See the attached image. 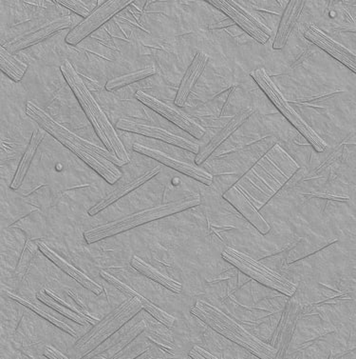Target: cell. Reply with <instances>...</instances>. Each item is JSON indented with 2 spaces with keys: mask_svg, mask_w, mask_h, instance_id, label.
I'll use <instances>...</instances> for the list:
<instances>
[{
  "mask_svg": "<svg viewBox=\"0 0 356 359\" xmlns=\"http://www.w3.org/2000/svg\"><path fill=\"white\" fill-rule=\"evenodd\" d=\"M26 114L37 124L41 125L42 129L70 149L111 184H114L122 177V172L116 165L122 166L124 163L111 151L103 150L99 146L94 145V143L74 134L68 128L52 118L47 111L33 101H28Z\"/></svg>",
  "mask_w": 356,
  "mask_h": 359,
  "instance_id": "1",
  "label": "cell"
},
{
  "mask_svg": "<svg viewBox=\"0 0 356 359\" xmlns=\"http://www.w3.org/2000/svg\"><path fill=\"white\" fill-rule=\"evenodd\" d=\"M64 78L66 79L69 85L76 95L77 100L83 108L90 121L94 125L98 137L103 141L104 144L107 147L117 158L120 159L124 164L129 163V158L127 151L120 138L114 129L113 124L108 121V116L104 113L103 109L98 104L94 95L87 89L83 79L74 69L70 61L65 60L61 65Z\"/></svg>",
  "mask_w": 356,
  "mask_h": 359,
  "instance_id": "2",
  "label": "cell"
},
{
  "mask_svg": "<svg viewBox=\"0 0 356 359\" xmlns=\"http://www.w3.org/2000/svg\"><path fill=\"white\" fill-rule=\"evenodd\" d=\"M191 313L194 316H198L215 331L222 334L231 341L238 343L241 347L253 353L257 358H276V350L273 349L272 346L262 342V340L253 336L251 332H247L245 328L236 323L232 318L214 306L199 300L191 309Z\"/></svg>",
  "mask_w": 356,
  "mask_h": 359,
  "instance_id": "3",
  "label": "cell"
},
{
  "mask_svg": "<svg viewBox=\"0 0 356 359\" xmlns=\"http://www.w3.org/2000/svg\"><path fill=\"white\" fill-rule=\"evenodd\" d=\"M201 203L200 196L193 195L177 199V201L169 202V203L159 205L142 210V211L127 215L126 217L116 222L107 223V224L98 226L97 228L87 231L84 233L87 243H94L101 239L110 238L117 233L126 232L130 229L145 223L153 222V220L162 219L167 215L176 214L185 209L192 208Z\"/></svg>",
  "mask_w": 356,
  "mask_h": 359,
  "instance_id": "4",
  "label": "cell"
},
{
  "mask_svg": "<svg viewBox=\"0 0 356 359\" xmlns=\"http://www.w3.org/2000/svg\"><path fill=\"white\" fill-rule=\"evenodd\" d=\"M142 308L139 294L122 303L119 307L108 313L102 321L95 325L94 329L90 330L76 342L74 345L76 353L81 358L89 355L95 348L99 347L108 337L118 331L124 324L137 315Z\"/></svg>",
  "mask_w": 356,
  "mask_h": 359,
  "instance_id": "5",
  "label": "cell"
},
{
  "mask_svg": "<svg viewBox=\"0 0 356 359\" xmlns=\"http://www.w3.org/2000/svg\"><path fill=\"white\" fill-rule=\"evenodd\" d=\"M222 257L249 278L259 282L268 288L276 290L288 297L293 296L297 291L296 284L278 273V271L268 267L256 259H254L249 255L238 252L233 247L225 246Z\"/></svg>",
  "mask_w": 356,
  "mask_h": 359,
  "instance_id": "6",
  "label": "cell"
},
{
  "mask_svg": "<svg viewBox=\"0 0 356 359\" xmlns=\"http://www.w3.org/2000/svg\"><path fill=\"white\" fill-rule=\"evenodd\" d=\"M251 76H253L255 81L259 85L265 94L268 95V97L272 100L276 107L283 113V116H285L300 133H301L303 137L306 138L307 140H309L313 147L315 148L318 153H322V151H325L326 144L322 138L316 134L312 128H311L306 122L303 121L301 116L289 105L285 98H284L281 93L278 91V88H276L273 82L271 81L269 76H268L266 72L264 71V69H257V70L252 72Z\"/></svg>",
  "mask_w": 356,
  "mask_h": 359,
  "instance_id": "7",
  "label": "cell"
},
{
  "mask_svg": "<svg viewBox=\"0 0 356 359\" xmlns=\"http://www.w3.org/2000/svg\"><path fill=\"white\" fill-rule=\"evenodd\" d=\"M131 4H134L132 0H108L104 2L70 32L66 37V41L71 45L79 43Z\"/></svg>",
  "mask_w": 356,
  "mask_h": 359,
  "instance_id": "8",
  "label": "cell"
},
{
  "mask_svg": "<svg viewBox=\"0 0 356 359\" xmlns=\"http://www.w3.org/2000/svg\"><path fill=\"white\" fill-rule=\"evenodd\" d=\"M287 302L283 315L271 340V346L276 350V358H285L290 343L293 339L297 323L302 313V303L299 291H296Z\"/></svg>",
  "mask_w": 356,
  "mask_h": 359,
  "instance_id": "9",
  "label": "cell"
},
{
  "mask_svg": "<svg viewBox=\"0 0 356 359\" xmlns=\"http://www.w3.org/2000/svg\"><path fill=\"white\" fill-rule=\"evenodd\" d=\"M116 127L118 129L123 130V131L135 133V134L163 140L164 142L185 149V150L192 151V153H199V151H200L199 144L187 140L185 137L175 135L173 133L164 129V128L153 126V125L145 123V122L135 121L134 118H121L120 121L117 122Z\"/></svg>",
  "mask_w": 356,
  "mask_h": 359,
  "instance_id": "10",
  "label": "cell"
},
{
  "mask_svg": "<svg viewBox=\"0 0 356 359\" xmlns=\"http://www.w3.org/2000/svg\"><path fill=\"white\" fill-rule=\"evenodd\" d=\"M210 4H213L218 9L222 10L233 21H235L241 29H243L249 36L253 37L259 43H266L269 39L271 30L264 24L255 20L252 15L247 14L236 2L229 0H209Z\"/></svg>",
  "mask_w": 356,
  "mask_h": 359,
  "instance_id": "11",
  "label": "cell"
},
{
  "mask_svg": "<svg viewBox=\"0 0 356 359\" xmlns=\"http://www.w3.org/2000/svg\"><path fill=\"white\" fill-rule=\"evenodd\" d=\"M71 24H73V18L71 15L52 18V20L45 21L37 27L20 34L14 41L8 43L5 48L9 50L10 54H13L17 50L25 49V48L33 46L34 44L45 41L57 32L71 27Z\"/></svg>",
  "mask_w": 356,
  "mask_h": 359,
  "instance_id": "12",
  "label": "cell"
},
{
  "mask_svg": "<svg viewBox=\"0 0 356 359\" xmlns=\"http://www.w3.org/2000/svg\"><path fill=\"white\" fill-rule=\"evenodd\" d=\"M136 97L143 102V104L148 106L152 110L160 114L164 118L173 122L177 126L182 128L188 134L193 135L196 138H201L206 135V130L201 125L197 123L193 119H191L187 114L183 111H178L171 106L166 104L163 101L157 100L151 95L145 94V92L139 91L136 93Z\"/></svg>",
  "mask_w": 356,
  "mask_h": 359,
  "instance_id": "13",
  "label": "cell"
},
{
  "mask_svg": "<svg viewBox=\"0 0 356 359\" xmlns=\"http://www.w3.org/2000/svg\"><path fill=\"white\" fill-rule=\"evenodd\" d=\"M134 150L143 154V155L150 156V158L156 159L157 161L161 162L166 166L171 167V168L182 172V174L187 175L188 177L198 180V182H203L204 184L211 185L213 182V175L210 174L209 172L201 169L200 167L196 166V165L175 158L173 156L164 153V151L148 147V146L140 144V143L134 144Z\"/></svg>",
  "mask_w": 356,
  "mask_h": 359,
  "instance_id": "14",
  "label": "cell"
},
{
  "mask_svg": "<svg viewBox=\"0 0 356 359\" xmlns=\"http://www.w3.org/2000/svg\"><path fill=\"white\" fill-rule=\"evenodd\" d=\"M304 36L309 41L320 46L321 49L325 50L332 57L336 58L340 62L350 68L353 73H356L355 55L350 53L347 48L329 39L315 26H308Z\"/></svg>",
  "mask_w": 356,
  "mask_h": 359,
  "instance_id": "15",
  "label": "cell"
},
{
  "mask_svg": "<svg viewBox=\"0 0 356 359\" xmlns=\"http://www.w3.org/2000/svg\"><path fill=\"white\" fill-rule=\"evenodd\" d=\"M223 198L229 201L243 215L244 219L255 226L262 235H266L269 232L270 225L268 224L266 220L263 219L262 215L255 208L254 205L249 201L248 198L244 195L243 191L240 190L238 186L234 185L228 189L223 195Z\"/></svg>",
  "mask_w": 356,
  "mask_h": 359,
  "instance_id": "16",
  "label": "cell"
},
{
  "mask_svg": "<svg viewBox=\"0 0 356 359\" xmlns=\"http://www.w3.org/2000/svg\"><path fill=\"white\" fill-rule=\"evenodd\" d=\"M254 113L253 109H243L240 113L236 114L235 116L227 125L223 129L220 130L217 135H215L212 140L201 150L199 151L198 155L196 158V164L200 165L203 162L206 161L210 156L213 154V151L216 150L218 147L223 141L227 140L234 132H236L252 116Z\"/></svg>",
  "mask_w": 356,
  "mask_h": 359,
  "instance_id": "17",
  "label": "cell"
},
{
  "mask_svg": "<svg viewBox=\"0 0 356 359\" xmlns=\"http://www.w3.org/2000/svg\"><path fill=\"white\" fill-rule=\"evenodd\" d=\"M161 171V167H155L148 170V171L143 172V174L138 175V177L132 178L129 182L123 183V184L119 185L118 187L114 189L111 193H108L105 198L101 199L98 203L95 204L92 208L90 209L89 214L90 215H97V212L102 211V210L107 208L111 204L118 201L124 196L127 195L130 191L135 190V189L140 187L143 183L148 182L156 175H158Z\"/></svg>",
  "mask_w": 356,
  "mask_h": 359,
  "instance_id": "18",
  "label": "cell"
},
{
  "mask_svg": "<svg viewBox=\"0 0 356 359\" xmlns=\"http://www.w3.org/2000/svg\"><path fill=\"white\" fill-rule=\"evenodd\" d=\"M208 60V55L206 53L201 52V50L197 53L195 58H194L190 68L187 69V73L183 76L182 82H180L179 91H178L176 100H175V104L179 106V107L185 106L191 91L195 86L196 82L198 81L201 74L204 73Z\"/></svg>",
  "mask_w": 356,
  "mask_h": 359,
  "instance_id": "19",
  "label": "cell"
},
{
  "mask_svg": "<svg viewBox=\"0 0 356 359\" xmlns=\"http://www.w3.org/2000/svg\"><path fill=\"white\" fill-rule=\"evenodd\" d=\"M36 242L37 245H38V249L41 250L45 255H46L48 259L52 260V262H54L55 265L58 266L61 270H63L64 272L68 273V275L71 276V278L76 279V280L79 282V283H80L82 286L85 287V288L94 292L95 294H100L101 292H103L102 287H101L99 284L92 280L89 276L80 272L78 269L73 267V266L71 265L70 263L66 262L65 259H63L59 255H57V252L52 251V250L50 249L47 244H45L44 242Z\"/></svg>",
  "mask_w": 356,
  "mask_h": 359,
  "instance_id": "20",
  "label": "cell"
},
{
  "mask_svg": "<svg viewBox=\"0 0 356 359\" xmlns=\"http://www.w3.org/2000/svg\"><path fill=\"white\" fill-rule=\"evenodd\" d=\"M305 1L302 0H292L287 5L283 18H281L280 29L276 34L275 41H273V49L280 50L285 46L288 41L292 31L296 25L301 15Z\"/></svg>",
  "mask_w": 356,
  "mask_h": 359,
  "instance_id": "21",
  "label": "cell"
},
{
  "mask_svg": "<svg viewBox=\"0 0 356 359\" xmlns=\"http://www.w3.org/2000/svg\"><path fill=\"white\" fill-rule=\"evenodd\" d=\"M336 241V238H320L318 236H312L306 238H302L301 241L294 248L289 250L288 255L284 257L285 264L287 266L291 264L292 262H299V260L304 259L308 255L331 245Z\"/></svg>",
  "mask_w": 356,
  "mask_h": 359,
  "instance_id": "22",
  "label": "cell"
},
{
  "mask_svg": "<svg viewBox=\"0 0 356 359\" xmlns=\"http://www.w3.org/2000/svg\"><path fill=\"white\" fill-rule=\"evenodd\" d=\"M44 134L42 133L41 129H37L34 132L33 137L31 138L30 144H29L27 151L24 155L22 161H21L20 167H18L17 174L15 175L14 180H13L10 187L17 190L22 184L24 178L30 168L31 161H33L34 156L36 155V150L38 149L39 145L43 140Z\"/></svg>",
  "mask_w": 356,
  "mask_h": 359,
  "instance_id": "23",
  "label": "cell"
},
{
  "mask_svg": "<svg viewBox=\"0 0 356 359\" xmlns=\"http://www.w3.org/2000/svg\"><path fill=\"white\" fill-rule=\"evenodd\" d=\"M131 265L132 267L136 269V270L139 271V272L143 273V276H148V278L158 282L159 284L166 287V288L170 290V291L176 292V294L182 292V284L174 280V279H171L164 276L163 273L157 271L155 268L151 267L150 265L143 262L142 259H139V257H134V259L131 260Z\"/></svg>",
  "mask_w": 356,
  "mask_h": 359,
  "instance_id": "24",
  "label": "cell"
},
{
  "mask_svg": "<svg viewBox=\"0 0 356 359\" xmlns=\"http://www.w3.org/2000/svg\"><path fill=\"white\" fill-rule=\"evenodd\" d=\"M0 69L14 81H20L27 71L28 65L17 60L6 48L0 46Z\"/></svg>",
  "mask_w": 356,
  "mask_h": 359,
  "instance_id": "25",
  "label": "cell"
},
{
  "mask_svg": "<svg viewBox=\"0 0 356 359\" xmlns=\"http://www.w3.org/2000/svg\"><path fill=\"white\" fill-rule=\"evenodd\" d=\"M37 299L41 302L45 303V304L52 308V309L57 310V312L62 313L66 318L73 319L76 323L81 324V325H87V324H94L97 325L98 323V319H94L92 316H87L86 315H82V313H74L70 308L65 307V306L59 304L57 300H55L54 297L49 296L45 290L43 292H39L37 294Z\"/></svg>",
  "mask_w": 356,
  "mask_h": 359,
  "instance_id": "26",
  "label": "cell"
},
{
  "mask_svg": "<svg viewBox=\"0 0 356 359\" xmlns=\"http://www.w3.org/2000/svg\"><path fill=\"white\" fill-rule=\"evenodd\" d=\"M7 294L8 297H10V299L15 300V302L20 303V304L26 306V307L30 308V309L33 310L34 312H36L37 315L42 316V318H44L45 319H47V320H49L50 323H52L54 324V325L57 326L58 328H60L61 330H63V331L68 332V334H71V336H76L74 330L71 328L68 324L63 323L62 320H60V319H58L57 318H55V316L50 315V313L45 312L44 309H42L41 306L34 304V303L30 302V300L23 299V297L17 296V294H12V292H7Z\"/></svg>",
  "mask_w": 356,
  "mask_h": 359,
  "instance_id": "27",
  "label": "cell"
},
{
  "mask_svg": "<svg viewBox=\"0 0 356 359\" xmlns=\"http://www.w3.org/2000/svg\"><path fill=\"white\" fill-rule=\"evenodd\" d=\"M155 73L156 69L154 67H148L142 69V70L131 72V73L123 74V76H117V78L111 79L110 81H108L107 85H106V88H107L108 91L117 89V88L119 89V88L127 86V85L147 79L148 76H152V74Z\"/></svg>",
  "mask_w": 356,
  "mask_h": 359,
  "instance_id": "28",
  "label": "cell"
},
{
  "mask_svg": "<svg viewBox=\"0 0 356 359\" xmlns=\"http://www.w3.org/2000/svg\"><path fill=\"white\" fill-rule=\"evenodd\" d=\"M148 328V323L145 320H141L140 323L135 324L134 326L130 327L127 332H123L119 339H117V341L114 343L111 347H108L107 350L110 355H115L117 353L120 352L123 350L127 344H129L137 336H139L141 332H145V330ZM105 351V352H106Z\"/></svg>",
  "mask_w": 356,
  "mask_h": 359,
  "instance_id": "29",
  "label": "cell"
},
{
  "mask_svg": "<svg viewBox=\"0 0 356 359\" xmlns=\"http://www.w3.org/2000/svg\"><path fill=\"white\" fill-rule=\"evenodd\" d=\"M139 297L143 309L150 313L154 318L159 321V323H161L163 324V325L166 326L167 328H172V327L174 326V316L169 315V313L164 312V311L160 309V308L157 307V306L154 305L152 302H150V300L148 299H145V297L141 296L140 294Z\"/></svg>",
  "mask_w": 356,
  "mask_h": 359,
  "instance_id": "30",
  "label": "cell"
},
{
  "mask_svg": "<svg viewBox=\"0 0 356 359\" xmlns=\"http://www.w3.org/2000/svg\"><path fill=\"white\" fill-rule=\"evenodd\" d=\"M36 248H38L37 242L34 241H29L26 243L25 248H24L20 262H18L17 270V275L23 278L27 273L29 267H30L31 260L34 259V255L36 254Z\"/></svg>",
  "mask_w": 356,
  "mask_h": 359,
  "instance_id": "31",
  "label": "cell"
},
{
  "mask_svg": "<svg viewBox=\"0 0 356 359\" xmlns=\"http://www.w3.org/2000/svg\"><path fill=\"white\" fill-rule=\"evenodd\" d=\"M55 2L69 8V9L76 13L77 15L85 18L89 17L90 13L92 12V8L87 5V2L81 1V0H57Z\"/></svg>",
  "mask_w": 356,
  "mask_h": 359,
  "instance_id": "32",
  "label": "cell"
},
{
  "mask_svg": "<svg viewBox=\"0 0 356 359\" xmlns=\"http://www.w3.org/2000/svg\"><path fill=\"white\" fill-rule=\"evenodd\" d=\"M101 276L106 279L108 282H110L111 284H113V286H115L117 289L120 290L124 294H129L130 297L136 296L138 292L134 291L129 286H127V284L123 283L118 279L114 278L113 276H111V273L105 272V271H101L100 272Z\"/></svg>",
  "mask_w": 356,
  "mask_h": 359,
  "instance_id": "33",
  "label": "cell"
},
{
  "mask_svg": "<svg viewBox=\"0 0 356 359\" xmlns=\"http://www.w3.org/2000/svg\"><path fill=\"white\" fill-rule=\"evenodd\" d=\"M190 358L195 359H216L217 356H214L211 355L207 351L203 349V348L199 347V346H194L192 350L190 351Z\"/></svg>",
  "mask_w": 356,
  "mask_h": 359,
  "instance_id": "34",
  "label": "cell"
},
{
  "mask_svg": "<svg viewBox=\"0 0 356 359\" xmlns=\"http://www.w3.org/2000/svg\"><path fill=\"white\" fill-rule=\"evenodd\" d=\"M44 355L47 356L48 358L52 359H67V356L64 355L62 353H60L59 351L55 349L52 346H48V347L45 348Z\"/></svg>",
  "mask_w": 356,
  "mask_h": 359,
  "instance_id": "35",
  "label": "cell"
},
{
  "mask_svg": "<svg viewBox=\"0 0 356 359\" xmlns=\"http://www.w3.org/2000/svg\"><path fill=\"white\" fill-rule=\"evenodd\" d=\"M68 294H70V297H73V299L74 300H76V302L77 303V304H78L79 306H80V307L82 308V309L86 311L87 312V307L86 306H85L84 303L81 302L80 299H79V297L76 296V294H74L73 292H71V291H68Z\"/></svg>",
  "mask_w": 356,
  "mask_h": 359,
  "instance_id": "36",
  "label": "cell"
}]
</instances>
